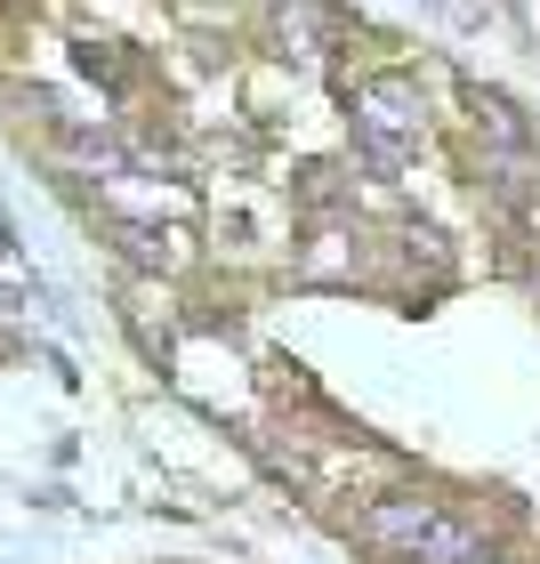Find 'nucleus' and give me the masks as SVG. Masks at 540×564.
<instances>
[{"label":"nucleus","instance_id":"f257e3e1","mask_svg":"<svg viewBox=\"0 0 540 564\" xmlns=\"http://www.w3.org/2000/svg\"><path fill=\"white\" fill-rule=\"evenodd\" d=\"M355 138H364L379 162H403V153L428 138V106H420V89L396 82V73H388V82H364V89H355Z\"/></svg>","mask_w":540,"mask_h":564},{"label":"nucleus","instance_id":"f03ea898","mask_svg":"<svg viewBox=\"0 0 540 564\" xmlns=\"http://www.w3.org/2000/svg\"><path fill=\"white\" fill-rule=\"evenodd\" d=\"M435 517H444V508H428V500H379L371 517H364V532H371L379 549H403V556H411V549H420V532H428Z\"/></svg>","mask_w":540,"mask_h":564},{"label":"nucleus","instance_id":"7ed1b4c3","mask_svg":"<svg viewBox=\"0 0 540 564\" xmlns=\"http://www.w3.org/2000/svg\"><path fill=\"white\" fill-rule=\"evenodd\" d=\"M411 564H493V549L476 541L468 524H452V517H435L420 532V549H411Z\"/></svg>","mask_w":540,"mask_h":564},{"label":"nucleus","instance_id":"20e7f679","mask_svg":"<svg viewBox=\"0 0 540 564\" xmlns=\"http://www.w3.org/2000/svg\"><path fill=\"white\" fill-rule=\"evenodd\" d=\"M476 130L493 138V145H508V153L525 145V121H517V106H508V97H476Z\"/></svg>","mask_w":540,"mask_h":564},{"label":"nucleus","instance_id":"39448f33","mask_svg":"<svg viewBox=\"0 0 540 564\" xmlns=\"http://www.w3.org/2000/svg\"><path fill=\"white\" fill-rule=\"evenodd\" d=\"M17 259V235H9V226H0V267H9Z\"/></svg>","mask_w":540,"mask_h":564}]
</instances>
